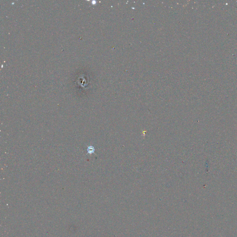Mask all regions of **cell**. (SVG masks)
Masks as SVG:
<instances>
[{"label": "cell", "mask_w": 237, "mask_h": 237, "mask_svg": "<svg viewBox=\"0 0 237 237\" xmlns=\"http://www.w3.org/2000/svg\"><path fill=\"white\" fill-rule=\"evenodd\" d=\"M87 151L88 154H93V153H94V149L93 147H92V146H89V147H88V148Z\"/></svg>", "instance_id": "6da1fadb"}]
</instances>
